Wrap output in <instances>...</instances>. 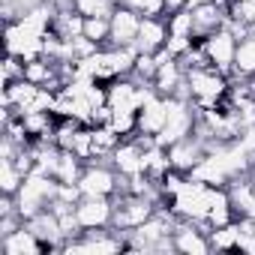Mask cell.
<instances>
[{
    "label": "cell",
    "mask_w": 255,
    "mask_h": 255,
    "mask_svg": "<svg viewBox=\"0 0 255 255\" xmlns=\"http://www.w3.org/2000/svg\"><path fill=\"white\" fill-rule=\"evenodd\" d=\"M231 75L219 72L216 66H186V90L189 99L198 111L204 108H216L228 99L231 93Z\"/></svg>",
    "instance_id": "cell-2"
},
{
    "label": "cell",
    "mask_w": 255,
    "mask_h": 255,
    "mask_svg": "<svg viewBox=\"0 0 255 255\" xmlns=\"http://www.w3.org/2000/svg\"><path fill=\"white\" fill-rule=\"evenodd\" d=\"M234 75H237V78H252V75H255V30L237 42Z\"/></svg>",
    "instance_id": "cell-17"
},
{
    "label": "cell",
    "mask_w": 255,
    "mask_h": 255,
    "mask_svg": "<svg viewBox=\"0 0 255 255\" xmlns=\"http://www.w3.org/2000/svg\"><path fill=\"white\" fill-rule=\"evenodd\" d=\"M18 78H24V60L15 57V54H6V60H3V84L18 81Z\"/></svg>",
    "instance_id": "cell-24"
},
{
    "label": "cell",
    "mask_w": 255,
    "mask_h": 255,
    "mask_svg": "<svg viewBox=\"0 0 255 255\" xmlns=\"http://www.w3.org/2000/svg\"><path fill=\"white\" fill-rule=\"evenodd\" d=\"M168 120V96H159L156 90L144 99V105L138 108V132L144 135H159L162 126Z\"/></svg>",
    "instance_id": "cell-13"
},
{
    "label": "cell",
    "mask_w": 255,
    "mask_h": 255,
    "mask_svg": "<svg viewBox=\"0 0 255 255\" xmlns=\"http://www.w3.org/2000/svg\"><path fill=\"white\" fill-rule=\"evenodd\" d=\"M207 234H210V243H213L216 252H231L240 243V219H234V222H228L222 228H210Z\"/></svg>",
    "instance_id": "cell-19"
},
{
    "label": "cell",
    "mask_w": 255,
    "mask_h": 255,
    "mask_svg": "<svg viewBox=\"0 0 255 255\" xmlns=\"http://www.w3.org/2000/svg\"><path fill=\"white\" fill-rule=\"evenodd\" d=\"M0 252H3V255H42L45 243L27 228V222H21L15 231L0 237Z\"/></svg>",
    "instance_id": "cell-14"
},
{
    "label": "cell",
    "mask_w": 255,
    "mask_h": 255,
    "mask_svg": "<svg viewBox=\"0 0 255 255\" xmlns=\"http://www.w3.org/2000/svg\"><path fill=\"white\" fill-rule=\"evenodd\" d=\"M72 9L84 18H111L117 9V0H72Z\"/></svg>",
    "instance_id": "cell-21"
},
{
    "label": "cell",
    "mask_w": 255,
    "mask_h": 255,
    "mask_svg": "<svg viewBox=\"0 0 255 255\" xmlns=\"http://www.w3.org/2000/svg\"><path fill=\"white\" fill-rule=\"evenodd\" d=\"M225 186H210V183H201L189 174H183V180L177 183V189L165 198V207L177 216V219H189V222H198L204 225L216 198L222 195Z\"/></svg>",
    "instance_id": "cell-1"
},
{
    "label": "cell",
    "mask_w": 255,
    "mask_h": 255,
    "mask_svg": "<svg viewBox=\"0 0 255 255\" xmlns=\"http://www.w3.org/2000/svg\"><path fill=\"white\" fill-rule=\"evenodd\" d=\"M141 12L132 6H117L111 12V39L108 45H135L138 30H141Z\"/></svg>",
    "instance_id": "cell-11"
},
{
    "label": "cell",
    "mask_w": 255,
    "mask_h": 255,
    "mask_svg": "<svg viewBox=\"0 0 255 255\" xmlns=\"http://www.w3.org/2000/svg\"><path fill=\"white\" fill-rule=\"evenodd\" d=\"M225 21H228V3H222V0H204V3L192 6L195 39H204V36L216 33L219 27H225Z\"/></svg>",
    "instance_id": "cell-10"
},
{
    "label": "cell",
    "mask_w": 255,
    "mask_h": 255,
    "mask_svg": "<svg viewBox=\"0 0 255 255\" xmlns=\"http://www.w3.org/2000/svg\"><path fill=\"white\" fill-rule=\"evenodd\" d=\"M120 183H123V177H120V174L114 171V165L105 162V159L87 162L84 171H81V177H78L81 195H105V198H114V195L120 192Z\"/></svg>",
    "instance_id": "cell-5"
},
{
    "label": "cell",
    "mask_w": 255,
    "mask_h": 255,
    "mask_svg": "<svg viewBox=\"0 0 255 255\" xmlns=\"http://www.w3.org/2000/svg\"><path fill=\"white\" fill-rule=\"evenodd\" d=\"M165 42H168V21L159 18V15H144L138 39H135V48L147 51V54H156V51L165 48Z\"/></svg>",
    "instance_id": "cell-15"
},
{
    "label": "cell",
    "mask_w": 255,
    "mask_h": 255,
    "mask_svg": "<svg viewBox=\"0 0 255 255\" xmlns=\"http://www.w3.org/2000/svg\"><path fill=\"white\" fill-rule=\"evenodd\" d=\"M171 243H174V252H183V255H207V252H213L207 228L198 225V222H189V219H177Z\"/></svg>",
    "instance_id": "cell-8"
},
{
    "label": "cell",
    "mask_w": 255,
    "mask_h": 255,
    "mask_svg": "<svg viewBox=\"0 0 255 255\" xmlns=\"http://www.w3.org/2000/svg\"><path fill=\"white\" fill-rule=\"evenodd\" d=\"M237 36L228 30V27H219L216 33L204 36L201 39V48H204V57L210 66H216L219 72L225 75H234V57H237Z\"/></svg>",
    "instance_id": "cell-6"
},
{
    "label": "cell",
    "mask_w": 255,
    "mask_h": 255,
    "mask_svg": "<svg viewBox=\"0 0 255 255\" xmlns=\"http://www.w3.org/2000/svg\"><path fill=\"white\" fill-rule=\"evenodd\" d=\"M24 177L27 174L18 168L15 159H0V192H3V195H15L21 189Z\"/></svg>",
    "instance_id": "cell-20"
},
{
    "label": "cell",
    "mask_w": 255,
    "mask_h": 255,
    "mask_svg": "<svg viewBox=\"0 0 255 255\" xmlns=\"http://www.w3.org/2000/svg\"><path fill=\"white\" fill-rule=\"evenodd\" d=\"M39 3H42V0H3V18H6V21H12V18L24 15L27 9L39 6Z\"/></svg>",
    "instance_id": "cell-23"
},
{
    "label": "cell",
    "mask_w": 255,
    "mask_h": 255,
    "mask_svg": "<svg viewBox=\"0 0 255 255\" xmlns=\"http://www.w3.org/2000/svg\"><path fill=\"white\" fill-rule=\"evenodd\" d=\"M75 216H78V225L84 231H90V228H111L114 225V198L81 195V201L75 204Z\"/></svg>",
    "instance_id": "cell-7"
},
{
    "label": "cell",
    "mask_w": 255,
    "mask_h": 255,
    "mask_svg": "<svg viewBox=\"0 0 255 255\" xmlns=\"http://www.w3.org/2000/svg\"><path fill=\"white\" fill-rule=\"evenodd\" d=\"M51 30H54L60 39L72 42V39L84 36V15L75 12L72 6H69V9H57V15H54V27H51Z\"/></svg>",
    "instance_id": "cell-16"
},
{
    "label": "cell",
    "mask_w": 255,
    "mask_h": 255,
    "mask_svg": "<svg viewBox=\"0 0 255 255\" xmlns=\"http://www.w3.org/2000/svg\"><path fill=\"white\" fill-rule=\"evenodd\" d=\"M117 6H132V9H138V12H141L144 0H117Z\"/></svg>",
    "instance_id": "cell-25"
},
{
    "label": "cell",
    "mask_w": 255,
    "mask_h": 255,
    "mask_svg": "<svg viewBox=\"0 0 255 255\" xmlns=\"http://www.w3.org/2000/svg\"><path fill=\"white\" fill-rule=\"evenodd\" d=\"M156 144V141H153ZM150 144H141L135 135L132 138H123L120 144H117V150L111 153V165H114V171L120 174V177H135V174H144V150H147Z\"/></svg>",
    "instance_id": "cell-9"
},
{
    "label": "cell",
    "mask_w": 255,
    "mask_h": 255,
    "mask_svg": "<svg viewBox=\"0 0 255 255\" xmlns=\"http://www.w3.org/2000/svg\"><path fill=\"white\" fill-rule=\"evenodd\" d=\"M84 36L99 48H105L111 39V18H84Z\"/></svg>",
    "instance_id": "cell-22"
},
{
    "label": "cell",
    "mask_w": 255,
    "mask_h": 255,
    "mask_svg": "<svg viewBox=\"0 0 255 255\" xmlns=\"http://www.w3.org/2000/svg\"><path fill=\"white\" fill-rule=\"evenodd\" d=\"M57 186H60V183H57V177H54V174L33 168V171L24 177L21 189L15 192L18 216H21V219H30L33 213H39V210L51 207V204H54V198H57Z\"/></svg>",
    "instance_id": "cell-3"
},
{
    "label": "cell",
    "mask_w": 255,
    "mask_h": 255,
    "mask_svg": "<svg viewBox=\"0 0 255 255\" xmlns=\"http://www.w3.org/2000/svg\"><path fill=\"white\" fill-rule=\"evenodd\" d=\"M207 141L198 135V132H192V135H186L183 141H177V144H171L168 147V156H171V165L177 168V171H183V174H189L201 159H204V153H207Z\"/></svg>",
    "instance_id": "cell-12"
},
{
    "label": "cell",
    "mask_w": 255,
    "mask_h": 255,
    "mask_svg": "<svg viewBox=\"0 0 255 255\" xmlns=\"http://www.w3.org/2000/svg\"><path fill=\"white\" fill-rule=\"evenodd\" d=\"M159 210V204L147 195H135V192H117L114 195V228L117 231H135L141 222H147L153 213Z\"/></svg>",
    "instance_id": "cell-4"
},
{
    "label": "cell",
    "mask_w": 255,
    "mask_h": 255,
    "mask_svg": "<svg viewBox=\"0 0 255 255\" xmlns=\"http://www.w3.org/2000/svg\"><path fill=\"white\" fill-rule=\"evenodd\" d=\"M84 165H87V162H81L72 150H60L57 165H54V171H51V174L57 177V183H78V177H81Z\"/></svg>",
    "instance_id": "cell-18"
}]
</instances>
